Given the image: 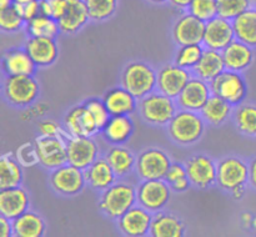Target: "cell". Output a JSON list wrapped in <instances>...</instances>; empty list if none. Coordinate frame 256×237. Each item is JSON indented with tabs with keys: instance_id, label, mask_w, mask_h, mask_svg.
<instances>
[{
	"instance_id": "ba28073f",
	"label": "cell",
	"mask_w": 256,
	"mask_h": 237,
	"mask_svg": "<svg viewBox=\"0 0 256 237\" xmlns=\"http://www.w3.org/2000/svg\"><path fill=\"white\" fill-rule=\"evenodd\" d=\"M172 192V186L165 179L144 180L136 187L138 205L156 214L169 204Z\"/></svg>"
},
{
	"instance_id": "b9f144b4",
	"label": "cell",
	"mask_w": 256,
	"mask_h": 237,
	"mask_svg": "<svg viewBox=\"0 0 256 237\" xmlns=\"http://www.w3.org/2000/svg\"><path fill=\"white\" fill-rule=\"evenodd\" d=\"M84 105L86 106V109L89 110V112L92 114V119L96 122L98 127L102 131L106 124L109 122V120L112 119V114L108 110L106 105L102 101V99H89L88 101L84 102Z\"/></svg>"
},
{
	"instance_id": "60d3db41",
	"label": "cell",
	"mask_w": 256,
	"mask_h": 237,
	"mask_svg": "<svg viewBox=\"0 0 256 237\" xmlns=\"http://www.w3.org/2000/svg\"><path fill=\"white\" fill-rule=\"evenodd\" d=\"M250 6H252V0H218L219 16L232 21Z\"/></svg>"
},
{
	"instance_id": "f907efd6",
	"label": "cell",
	"mask_w": 256,
	"mask_h": 237,
	"mask_svg": "<svg viewBox=\"0 0 256 237\" xmlns=\"http://www.w3.org/2000/svg\"><path fill=\"white\" fill-rule=\"evenodd\" d=\"M249 184L256 190V157L249 164Z\"/></svg>"
},
{
	"instance_id": "2e32d148",
	"label": "cell",
	"mask_w": 256,
	"mask_h": 237,
	"mask_svg": "<svg viewBox=\"0 0 256 237\" xmlns=\"http://www.w3.org/2000/svg\"><path fill=\"white\" fill-rule=\"evenodd\" d=\"M152 217V212L136 204L116 220L118 227L128 237H144L150 235Z\"/></svg>"
},
{
	"instance_id": "8fae6325",
	"label": "cell",
	"mask_w": 256,
	"mask_h": 237,
	"mask_svg": "<svg viewBox=\"0 0 256 237\" xmlns=\"http://www.w3.org/2000/svg\"><path fill=\"white\" fill-rule=\"evenodd\" d=\"M39 162L48 170H54L68 164V139L64 136H38L34 141Z\"/></svg>"
},
{
	"instance_id": "680465c9",
	"label": "cell",
	"mask_w": 256,
	"mask_h": 237,
	"mask_svg": "<svg viewBox=\"0 0 256 237\" xmlns=\"http://www.w3.org/2000/svg\"><path fill=\"white\" fill-rule=\"evenodd\" d=\"M252 227L256 230V216L254 217V221H252Z\"/></svg>"
},
{
	"instance_id": "7c38bea8",
	"label": "cell",
	"mask_w": 256,
	"mask_h": 237,
	"mask_svg": "<svg viewBox=\"0 0 256 237\" xmlns=\"http://www.w3.org/2000/svg\"><path fill=\"white\" fill-rule=\"evenodd\" d=\"M185 166L192 186L206 190L216 185L218 164L208 155L199 154L190 157L185 162Z\"/></svg>"
},
{
	"instance_id": "d590c367",
	"label": "cell",
	"mask_w": 256,
	"mask_h": 237,
	"mask_svg": "<svg viewBox=\"0 0 256 237\" xmlns=\"http://www.w3.org/2000/svg\"><path fill=\"white\" fill-rule=\"evenodd\" d=\"M234 121L236 129L246 136L256 137V105L240 104L234 110Z\"/></svg>"
},
{
	"instance_id": "ffe728a7",
	"label": "cell",
	"mask_w": 256,
	"mask_h": 237,
	"mask_svg": "<svg viewBox=\"0 0 256 237\" xmlns=\"http://www.w3.org/2000/svg\"><path fill=\"white\" fill-rule=\"evenodd\" d=\"M24 47L38 67L52 66L59 57V46L52 37L29 36Z\"/></svg>"
},
{
	"instance_id": "7bdbcfd3",
	"label": "cell",
	"mask_w": 256,
	"mask_h": 237,
	"mask_svg": "<svg viewBox=\"0 0 256 237\" xmlns=\"http://www.w3.org/2000/svg\"><path fill=\"white\" fill-rule=\"evenodd\" d=\"M14 155L18 161L24 167H32L35 165L40 164L36 147H35V144H32V142H25V144L20 145Z\"/></svg>"
},
{
	"instance_id": "7a4b0ae2",
	"label": "cell",
	"mask_w": 256,
	"mask_h": 237,
	"mask_svg": "<svg viewBox=\"0 0 256 237\" xmlns=\"http://www.w3.org/2000/svg\"><path fill=\"white\" fill-rule=\"evenodd\" d=\"M205 120L198 111L179 109L168 124L169 137L180 146H190L199 141L205 132Z\"/></svg>"
},
{
	"instance_id": "52a82bcc",
	"label": "cell",
	"mask_w": 256,
	"mask_h": 237,
	"mask_svg": "<svg viewBox=\"0 0 256 237\" xmlns=\"http://www.w3.org/2000/svg\"><path fill=\"white\" fill-rule=\"evenodd\" d=\"M249 184V164L236 156H229L218 162L216 185L222 191L232 192Z\"/></svg>"
},
{
	"instance_id": "db71d44e",
	"label": "cell",
	"mask_w": 256,
	"mask_h": 237,
	"mask_svg": "<svg viewBox=\"0 0 256 237\" xmlns=\"http://www.w3.org/2000/svg\"><path fill=\"white\" fill-rule=\"evenodd\" d=\"M245 191H246V187H238V189H235L234 191L230 192V195L232 196V199L242 200V197H244Z\"/></svg>"
},
{
	"instance_id": "3957f363",
	"label": "cell",
	"mask_w": 256,
	"mask_h": 237,
	"mask_svg": "<svg viewBox=\"0 0 256 237\" xmlns=\"http://www.w3.org/2000/svg\"><path fill=\"white\" fill-rule=\"evenodd\" d=\"M158 71L145 61H132L122 72V86L138 100L152 94L156 89Z\"/></svg>"
},
{
	"instance_id": "d4e9b609",
	"label": "cell",
	"mask_w": 256,
	"mask_h": 237,
	"mask_svg": "<svg viewBox=\"0 0 256 237\" xmlns=\"http://www.w3.org/2000/svg\"><path fill=\"white\" fill-rule=\"evenodd\" d=\"M102 101L105 102L112 116L132 115L139 105V100L122 86L109 90L102 97Z\"/></svg>"
},
{
	"instance_id": "11a10c76",
	"label": "cell",
	"mask_w": 256,
	"mask_h": 237,
	"mask_svg": "<svg viewBox=\"0 0 256 237\" xmlns=\"http://www.w3.org/2000/svg\"><path fill=\"white\" fill-rule=\"evenodd\" d=\"M14 2L15 0H0V10L12 6V5H14Z\"/></svg>"
},
{
	"instance_id": "bcb514c9",
	"label": "cell",
	"mask_w": 256,
	"mask_h": 237,
	"mask_svg": "<svg viewBox=\"0 0 256 237\" xmlns=\"http://www.w3.org/2000/svg\"><path fill=\"white\" fill-rule=\"evenodd\" d=\"M14 6L26 22L42 14V11H40V0H32L29 2H25V4L14 2Z\"/></svg>"
},
{
	"instance_id": "4fadbf2b",
	"label": "cell",
	"mask_w": 256,
	"mask_h": 237,
	"mask_svg": "<svg viewBox=\"0 0 256 237\" xmlns=\"http://www.w3.org/2000/svg\"><path fill=\"white\" fill-rule=\"evenodd\" d=\"M192 76L194 75L190 70L184 69L175 62L168 64L158 70L156 90L166 96L176 99Z\"/></svg>"
},
{
	"instance_id": "e0dca14e",
	"label": "cell",
	"mask_w": 256,
	"mask_h": 237,
	"mask_svg": "<svg viewBox=\"0 0 256 237\" xmlns=\"http://www.w3.org/2000/svg\"><path fill=\"white\" fill-rule=\"evenodd\" d=\"M235 39L236 37H235L232 20H228L218 15L214 19L206 21L204 40H202V45L206 49L222 51Z\"/></svg>"
},
{
	"instance_id": "6da1fadb",
	"label": "cell",
	"mask_w": 256,
	"mask_h": 237,
	"mask_svg": "<svg viewBox=\"0 0 256 237\" xmlns=\"http://www.w3.org/2000/svg\"><path fill=\"white\" fill-rule=\"evenodd\" d=\"M138 204L136 187L130 182L120 180L102 192L99 209L109 219L118 220Z\"/></svg>"
},
{
	"instance_id": "5b68a950",
	"label": "cell",
	"mask_w": 256,
	"mask_h": 237,
	"mask_svg": "<svg viewBox=\"0 0 256 237\" xmlns=\"http://www.w3.org/2000/svg\"><path fill=\"white\" fill-rule=\"evenodd\" d=\"M2 95L8 104L15 107H28L34 104L40 95V86L34 75L5 76Z\"/></svg>"
},
{
	"instance_id": "74e56055",
	"label": "cell",
	"mask_w": 256,
	"mask_h": 237,
	"mask_svg": "<svg viewBox=\"0 0 256 237\" xmlns=\"http://www.w3.org/2000/svg\"><path fill=\"white\" fill-rule=\"evenodd\" d=\"M89 11L90 20L105 21L114 16L119 0H84Z\"/></svg>"
},
{
	"instance_id": "836d02e7",
	"label": "cell",
	"mask_w": 256,
	"mask_h": 237,
	"mask_svg": "<svg viewBox=\"0 0 256 237\" xmlns=\"http://www.w3.org/2000/svg\"><path fill=\"white\" fill-rule=\"evenodd\" d=\"M235 37L250 46L256 47V7L250 6L232 20Z\"/></svg>"
},
{
	"instance_id": "603a6c76",
	"label": "cell",
	"mask_w": 256,
	"mask_h": 237,
	"mask_svg": "<svg viewBox=\"0 0 256 237\" xmlns=\"http://www.w3.org/2000/svg\"><path fill=\"white\" fill-rule=\"evenodd\" d=\"M2 67L5 76H16V75H34L38 66L25 47H15L4 52Z\"/></svg>"
},
{
	"instance_id": "c3c4849f",
	"label": "cell",
	"mask_w": 256,
	"mask_h": 237,
	"mask_svg": "<svg viewBox=\"0 0 256 237\" xmlns=\"http://www.w3.org/2000/svg\"><path fill=\"white\" fill-rule=\"evenodd\" d=\"M0 235H2V237L14 236V232H12V221L6 219L5 216H0Z\"/></svg>"
},
{
	"instance_id": "4dcf8cb0",
	"label": "cell",
	"mask_w": 256,
	"mask_h": 237,
	"mask_svg": "<svg viewBox=\"0 0 256 237\" xmlns=\"http://www.w3.org/2000/svg\"><path fill=\"white\" fill-rule=\"evenodd\" d=\"M46 231L44 219L35 211L28 210L12 220V232L15 237H42Z\"/></svg>"
},
{
	"instance_id": "9f6ffc18",
	"label": "cell",
	"mask_w": 256,
	"mask_h": 237,
	"mask_svg": "<svg viewBox=\"0 0 256 237\" xmlns=\"http://www.w3.org/2000/svg\"><path fill=\"white\" fill-rule=\"evenodd\" d=\"M149 2H152V4H158V5H162V4H165L166 1H169V0H148Z\"/></svg>"
},
{
	"instance_id": "7402d4cb",
	"label": "cell",
	"mask_w": 256,
	"mask_h": 237,
	"mask_svg": "<svg viewBox=\"0 0 256 237\" xmlns=\"http://www.w3.org/2000/svg\"><path fill=\"white\" fill-rule=\"evenodd\" d=\"M222 57L226 70L244 72L249 69L255 60L254 47L235 39L222 50Z\"/></svg>"
},
{
	"instance_id": "7dc6e473",
	"label": "cell",
	"mask_w": 256,
	"mask_h": 237,
	"mask_svg": "<svg viewBox=\"0 0 256 237\" xmlns=\"http://www.w3.org/2000/svg\"><path fill=\"white\" fill-rule=\"evenodd\" d=\"M184 177H188L186 166H185V164H182V162H179V161H172V165H170L169 170H168L165 180L172 185V182L178 181V180L180 179H184Z\"/></svg>"
},
{
	"instance_id": "d6a6232c",
	"label": "cell",
	"mask_w": 256,
	"mask_h": 237,
	"mask_svg": "<svg viewBox=\"0 0 256 237\" xmlns=\"http://www.w3.org/2000/svg\"><path fill=\"white\" fill-rule=\"evenodd\" d=\"M24 166L18 161L14 154L6 152L0 157V190L22 186L24 179Z\"/></svg>"
},
{
	"instance_id": "ee69618b",
	"label": "cell",
	"mask_w": 256,
	"mask_h": 237,
	"mask_svg": "<svg viewBox=\"0 0 256 237\" xmlns=\"http://www.w3.org/2000/svg\"><path fill=\"white\" fill-rule=\"evenodd\" d=\"M68 0H40V11L46 16L59 20L66 12Z\"/></svg>"
},
{
	"instance_id": "e575fe53",
	"label": "cell",
	"mask_w": 256,
	"mask_h": 237,
	"mask_svg": "<svg viewBox=\"0 0 256 237\" xmlns=\"http://www.w3.org/2000/svg\"><path fill=\"white\" fill-rule=\"evenodd\" d=\"M25 30L29 36L52 37V39H56L58 35L62 32L58 20L44 14L38 15L36 17L28 21L25 25Z\"/></svg>"
},
{
	"instance_id": "8992f818",
	"label": "cell",
	"mask_w": 256,
	"mask_h": 237,
	"mask_svg": "<svg viewBox=\"0 0 256 237\" xmlns=\"http://www.w3.org/2000/svg\"><path fill=\"white\" fill-rule=\"evenodd\" d=\"M210 89L214 95L226 100L232 106H239L248 95V84L242 72L224 70L219 76L210 81Z\"/></svg>"
},
{
	"instance_id": "816d5d0a",
	"label": "cell",
	"mask_w": 256,
	"mask_h": 237,
	"mask_svg": "<svg viewBox=\"0 0 256 237\" xmlns=\"http://www.w3.org/2000/svg\"><path fill=\"white\" fill-rule=\"evenodd\" d=\"M192 0H169L170 5H172L174 7H176V9H182V10H188V7H189L190 2H192Z\"/></svg>"
},
{
	"instance_id": "8d00e7d4",
	"label": "cell",
	"mask_w": 256,
	"mask_h": 237,
	"mask_svg": "<svg viewBox=\"0 0 256 237\" xmlns=\"http://www.w3.org/2000/svg\"><path fill=\"white\" fill-rule=\"evenodd\" d=\"M205 46L202 44H192V45H182L176 50L174 62L179 66L184 67L192 71L198 62L202 59L204 54Z\"/></svg>"
},
{
	"instance_id": "83f0119b",
	"label": "cell",
	"mask_w": 256,
	"mask_h": 237,
	"mask_svg": "<svg viewBox=\"0 0 256 237\" xmlns=\"http://www.w3.org/2000/svg\"><path fill=\"white\" fill-rule=\"evenodd\" d=\"M224 70H226V67H225L222 52L205 47L202 59L196 64V66L192 70V72L194 76L210 82L215 77L219 76Z\"/></svg>"
},
{
	"instance_id": "f1b7e54d",
	"label": "cell",
	"mask_w": 256,
	"mask_h": 237,
	"mask_svg": "<svg viewBox=\"0 0 256 237\" xmlns=\"http://www.w3.org/2000/svg\"><path fill=\"white\" fill-rule=\"evenodd\" d=\"M134 132V122L130 115L112 116L106 126L102 130L104 139L112 145L126 144Z\"/></svg>"
},
{
	"instance_id": "30bf717a",
	"label": "cell",
	"mask_w": 256,
	"mask_h": 237,
	"mask_svg": "<svg viewBox=\"0 0 256 237\" xmlns=\"http://www.w3.org/2000/svg\"><path fill=\"white\" fill-rule=\"evenodd\" d=\"M52 189L62 196H76L86 185L84 170L78 169L70 164H65L52 170L49 176Z\"/></svg>"
},
{
	"instance_id": "f546056e",
	"label": "cell",
	"mask_w": 256,
	"mask_h": 237,
	"mask_svg": "<svg viewBox=\"0 0 256 237\" xmlns=\"http://www.w3.org/2000/svg\"><path fill=\"white\" fill-rule=\"evenodd\" d=\"M185 231V224L175 215L162 211L154 214L150 229L152 237H182Z\"/></svg>"
},
{
	"instance_id": "9a60e30c",
	"label": "cell",
	"mask_w": 256,
	"mask_h": 237,
	"mask_svg": "<svg viewBox=\"0 0 256 237\" xmlns=\"http://www.w3.org/2000/svg\"><path fill=\"white\" fill-rule=\"evenodd\" d=\"M99 159V145L94 137L72 136L68 139V164L85 170Z\"/></svg>"
},
{
	"instance_id": "9c48e42d",
	"label": "cell",
	"mask_w": 256,
	"mask_h": 237,
	"mask_svg": "<svg viewBox=\"0 0 256 237\" xmlns=\"http://www.w3.org/2000/svg\"><path fill=\"white\" fill-rule=\"evenodd\" d=\"M172 162V159L164 150L150 147L138 155L135 171L142 181L165 179Z\"/></svg>"
},
{
	"instance_id": "5bb4252c",
	"label": "cell",
	"mask_w": 256,
	"mask_h": 237,
	"mask_svg": "<svg viewBox=\"0 0 256 237\" xmlns=\"http://www.w3.org/2000/svg\"><path fill=\"white\" fill-rule=\"evenodd\" d=\"M205 26H206V22L186 11L172 25V40L178 46L202 44Z\"/></svg>"
},
{
	"instance_id": "44dd1931",
	"label": "cell",
	"mask_w": 256,
	"mask_h": 237,
	"mask_svg": "<svg viewBox=\"0 0 256 237\" xmlns=\"http://www.w3.org/2000/svg\"><path fill=\"white\" fill-rule=\"evenodd\" d=\"M30 197L22 186L2 189L0 191V214L9 220L16 219L29 210Z\"/></svg>"
},
{
	"instance_id": "4316f807",
	"label": "cell",
	"mask_w": 256,
	"mask_h": 237,
	"mask_svg": "<svg viewBox=\"0 0 256 237\" xmlns=\"http://www.w3.org/2000/svg\"><path fill=\"white\" fill-rule=\"evenodd\" d=\"M234 110L235 106H232L230 102L212 94L206 104L204 105V107L200 110V114L206 124L212 125V126H222L232 119L234 115Z\"/></svg>"
},
{
	"instance_id": "f35d334b",
	"label": "cell",
	"mask_w": 256,
	"mask_h": 237,
	"mask_svg": "<svg viewBox=\"0 0 256 237\" xmlns=\"http://www.w3.org/2000/svg\"><path fill=\"white\" fill-rule=\"evenodd\" d=\"M25 25H26V21L15 9L14 5L0 10V29L2 32L14 34L24 29Z\"/></svg>"
},
{
	"instance_id": "277c9868",
	"label": "cell",
	"mask_w": 256,
	"mask_h": 237,
	"mask_svg": "<svg viewBox=\"0 0 256 237\" xmlns=\"http://www.w3.org/2000/svg\"><path fill=\"white\" fill-rule=\"evenodd\" d=\"M140 116L145 122L154 126H168L172 117L179 110L176 100L166 96L160 91H152V94L139 100Z\"/></svg>"
},
{
	"instance_id": "d6986e66",
	"label": "cell",
	"mask_w": 256,
	"mask_h": 237,
	"mask_svg": "<svg viewBox=\"0 0 256 237\" xmlns=\"http://www.w3.org/2000/svg\"><path fill=\"white\" fill-rule=\"evenodd\" d=\"M64 126L70 136L94 137L100 131L84 104L74 106L68 111L64 119Z\"/></svg>"
},
{
	"instance_id": "ab89813d",
	"label": "cell",
	"mask_w": 256,
	"mask_h": 237,
	"mask_svg": "<svg viewBox=\"0 0 256 237\" xmlns=\"http://www.w3.org/2000/svg\"><path fill=\"white\" fill-rule=\"evenodd\" d=\"M186 11L206 22L219 15L218 0H192Z\"/></svg>"
},
{
	"instance_id": "6f0895ef",
	"label": "cell",
	"mask_w": 256,
	"mask_h": 237,
	"mask_svg": "<svg viewBox=\"0 0 256 237\" xmlns=\"http://www.w3.org/2000/svg\"><path fill=\"white\" fill-rule=\"evenodd\" d=\"M32 0H15V2H20V4H25V2H29Z\"/></svg>"
},
{
	"instance_id": "f5cc1de1",
	"label": "cell",
	"mask_w": 256,
	"mask_h": 237,
	"mask_svg": "<svg viewBox=\"0 0 256 237\" xmlns=\"http://www.w3.org/2000/svg\"><path fill=\"white\" fill-rule=\"evenodd\" d=\"M240 219H242V222L244 224L245 227H252V221H254V216H252L250 212H242V216H240Z\"/></svg>"
},
{
	"instance_id": "1f68e13d",
	"label": "cell",
	"mask_w": 256,
	"mask_h": 237,
	"mask_svg": "<svg viewBox=\"0 0 256 237\" xmlns=\"http://www.w3.org/2000/svg\"><path fill=\"white\" fill-rule=\"evenodd\" d=\"M136 157L132 150L126 149L122 145H114L105 155V159L114 170L118 179H122L132 174L136 166Z\"/></svg>"
},
{
	"instance_id": "ac0fdd59",
	"label": "cell",
	"mask_w": 256,
	"mask_h": 237,
	"mask_svg": "<svg viewBox=\"0 0 256 237\" xmlns=\"http://www.w3.org/2000/svg\"><path fill=\"white\" fill-rule=\"evenodd\" d=\"M212 95L210 82L205 81L200 77L192 76L175 100H176L179 109L200 112V110L204 107Z\"/></svg>"
},
{
	"instance_id": "cb8c5ba5",
	"label": "cell",
	"mask_w": 256,
	"mask_h": 237,
	"mask_svg": "<svg viewBox=\"0 0 256 237\" xmlns=\"http://www.w3.org/2000/svg\"><path fill=\"white\" fill-rule=\"evenodd\" d=\"M90 16L84 0H68L66 12L58 20L62 34L79 32L89 22Z\"/></svg>"
},
{
	"instance_id": "681fc988",
	"label": "cell",
	"mask_w": 256,
	"mask_h": 237,
	"mask_svg": "<svg viewBox=\"0 0 256 237\" xmlns=\"http://www.w3.org/2000/svg\"><path fill=\"white\" fill-rule=\"evenodd\" d=\"M170 186H172V191L180 194V192H186L190 189V186H192V182H190L189 177H184V179H180L178 181L172 182Z\"/></svg>"
},
{
	"instance_id": "484cf974",
	"label": "cell",
	"mask_w": 256,
	"mask_h": 237,
	"mask_svg": "<svg viewBox=\"0 0 256 237\" xmlns=\"http://www.w3.org/2000/svg\"><path fill=\"white\" fill-rule=\"evenodd\" d=\"M86 184L92 189L102 192L116 182V175L105 157L95 160L88 169L84 170Z\"/></svg>"
},
{
	"instance_id": "f6af8a7d",
	"label": "cell",
	"mask_w": 256,
	"mask_h": 237,
	"mask_svg": "<svg viewBox=\"0 0 256 237\" xmlns=\"http://www.w3.org/2000/svg\"><path fill=\"white\" fill-rule=\"evenodd\" d=\"M38 130H39L40 136H46V137H56V136H64L69 139L70 136L68 134L66 130H62V126L58 124L54 120H42L38 125Z\"/></svg>"
}]
</instances>
